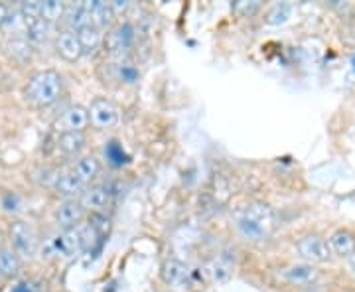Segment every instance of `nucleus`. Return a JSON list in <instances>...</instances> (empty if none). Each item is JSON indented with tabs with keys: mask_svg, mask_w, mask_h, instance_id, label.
Listing matches in <instances>:
<instances>
[{
	"mask_svg": "<svg viewBox=\"0 0 355 292\" xmlns=\"http://www.w3.org/2000/svg\"><path fill=\"white\" fill-rule=\"evenodd\" d=\"M235 227L245 241H266L275 227V212L263 202H251L235 212Z\"/></svg>",
	"mask_w": 355,
	"mask_h": 292,
	"instance_id": "f257e3e1",
	"label": "nucleus"
},
{
	"mask_svg": "<svg viewBox=\"0 0 355 292\" xmlns=\"http://www.w3.org/2000/svg\"><path fill=\"white\" fill-rule=\"evenodd\" d=\"M62 91H64V79L58 71L40 69L34 76L28 77L22 95L30 105L44 109L58 103V99L62 97Z\"/></svg>",
	"mask_w": 355,
	"mask_h": 292,
	"instance_id": "f03ea898",
	"label": "nucleus"
},
{
	"mask_svg": "<svg viewBox=\"0 0 355 292\" xmlns=\"http://www.w3.org/2000/svg\"><path fill=\"white\" fill-rule=\"evenodd\" d=\"M8 239H10V247L22 259H32L38 255V235L36 229L32 227V223H28L26 219H14L8 227Z\"/></svg>",
	"mask_w": 355,
	"mask_h": 292,
	"instance_id": "7ed1b4c3",
	"label": "nucleus"
},
{
	"mask_svg": "<svg viewBox=\"0 0 355 292\" xmlns=\"http://www.w3.org/2000/svg\"><path fill=\"white\" fill-rule=\"evenodd\" d=\"M137 42V30L130 22H119L114 24L103 38V48L109 55H116V58H123L128 50H132Z\"/></svg>",
	"mask_w": 355,
	"mask_h": 292,
	"instance_id": "20e7f679",
	"label": "nucleus"
},
{
	"mask_svg": "<svg viewBox=\"0 0 355 292\" xmlns=\"http://www.w3.org/2000/svg\"><path fill=\"white\" fill-rule=\"evenodd\" d=\"M89 109V121H91V127L97 128V130H107V128H113L119 125V119H121V109L119 105L107 97H97L93 99Z\"/></svg>",
	"mask_w": 355,
	"mask_h": 292,
	"instance_id": "39448f33",
	"label": "nucleus"
},
{
	"mask_svg": "<svg viewBox=\"0 0 355 292\" xmlns=\"http://www.w3.org/2000/svg\"><path fill=\"white\" fill-rule=\"evenodd\" d=\"M296 251L304 259L306 263L312 265H322V263H330L334 259V253L330 249L328 239H324L322 235H304L296 243Z\"/></svg>",
	"mask_w": 355,
	"mask_h": 292,
	"instance_id": "423d86ee",
	"label": "nucleus"
},
{
	"mask_svg": "<svg viewBox=\"0 0 355 292\" xmlns=\"http://www.w3.org/2000/svg\"><path fill=\"white\" fill-rule=\"evenodd\" d=\"M89 125H91V121H89V109L83 107V105H71L53 123L55 130L62 132V135H65V132H83Z\"/></svg>",
	"mask_w": 355,
	"mask_h": 292,
	"instance_id": "0eeeda50",
	"label": "nucleus"
},
{
	"mask_svg": "<svg viewBox=\"0 0 355 292\" xmlns=\"http://www.w3.org/2000/svg\"><path fill=\"white\" fill-rule=\"evenodd\" d=\"M85 214L87 212L81 205L79 198H67V200H64V202L55 207L53 217H55V223L62 227V231H65V229L79 227V223L83 221Z\"/></svg>",
	"mask_w": 355,
	"mask_h": 292,
	"instance_id": "6e6552de",
	"label": "nucleus"
},
{
	"mask_svg": "<svg viewBox=\"0 0 355 292\" xmlns=\"http://www.w3.org/2000/svg\"><path fill=\"white\" fill-rule=\"evenodd\" d=\"M81 6L85 8V12L91 18V24H95L101 30H111L116 20V14H114L111 2H101V0H85L81 2Z\"/></svg>",
	"mask_w": 355,
	"mask_h": 292,
	"instance_id": "1a4fd4ad",
	"label": "nucleus"
},
{
	"mask_svg": "<svg viewBox=\"0 0 355 292\" xmlns=\"http://www.w3.org/2000/svg\"><path fill=\"white\" fill-rule=\"evenodd\" d=\"M79 202L85 207V212L91 214H103L109 203H111V190L107 186L95 184V186H87L85 190L81 191Z\"/></svg>",
	"mask_w": 355,
	"mask_h": 292,
	"instance_id": "9d476101",
	"label": "nucleus"
},
{
	"mask_svg": "<svg viewBox=\"0 0 355 292\" xmlns=\"http://www.w3.org/2000/svg\"><path fill=\"white\" fill-rule=\"evenodd\" d=\"M282 279L294 286H312L320 279V270L312 263H294L282 270Z\"/></svg>",
	"mask_w": 355,
	"mask_h": 292,
	"instance_id": "9b49d317",
	"label": "nucleus"
},
{
	"mask_svg": "<svg viewBox=\"0 0 355 292\" xmlns=\"http://www.w3.org/2000/svg\"><path fill=\"white\" fill-rule=\"evenodd\" d=\"M55 51L64 58L65 62H77L85 51L81 48V42L77 38L76 30H62L55 36Z\"/></svg>",
	"mask_w": 355,
	"mask_h": 292,
	"instance_id": "f8f14e48",
	"label": "nucleus"
},
{
	"mask_svg": "<svg viewBox=\"0 0 355 292\" xmlns=\"http://www.w3.org/2000/svg\"><path fill=\"white\" fill-rule=\"evenodd\" d=\"M53 247H55V253L62 255L65 259L76 257V255L83 249V233H81V227L65 229V231H62V233L55 237Z\"/></svg>",
	"mask_w": 355,
	"mask_h": 292,
	"instance_id": "ddd939ff",
	"label": "nucleus"
},
{
	"mask_svg": "<svg viewBox=\"0 0 355 292\" xmlns=\"http://www.w3.org/2000/svg\"><path fill=\"white\" fill-rule=\"evenodd\" d=\"M328 243H330L334 257H338V259H347L355 253V235L349 229H336L328 237Z\"/></svg>",
	"mask_w": 355,
	"mask_h": 292,
	"instance_id": "4468645a",
	"label": "nucleus"
},
{
	"mask_svg": "<svg viewBox=\"0 0 355 292\" xmlns=\"http://www.w3.org/2000/svg\"><path fill=\"white\" fill-rule=\"evenodd\" d=\"M69 170H71L77 176V180L87 188V186H91V182L99 176V172H101V162H99L95 156H81V158H77V162L71 166Z\"/></svg>",
	"mask_w": 355,
	"mask_h": 292,
	"instance_id": "2eb2a0df",
	"label": "nucleus"
},
{
	"mask_svg": "<svg viewBox=\"0 0 355 292\" xmlns=\"http://www.w3.org/2000/svg\"><path fill=\"white\" fill-rule=\"evenodd\" d=\"M160 277L168 286H184L188 277H190V270L178 259H168L164 265L160 267Z\"/></svg>",
	"mask_w": 355,
	"mask_h": 292,
	"instance_id": "dca6fc26",
	"label": "nucleus"
},
{
	"mask_svg": "<svg viewBox=\"0 0 355 292\" xmlns=\"http://www.w3.org/2000/svg\"><path fill=\"white\" fill-rule=\"evenodd\" d=\"M22 273V257L12 247H0V275L4 279H16Z\"/></svg>",
	"mask_w": 355,
	"mask_h": 292,
	"instance_id": "f3484780",
	"label": "nucleus"
},
{
	"mask_svg": "<svg viewBox=\"0 0 355 292\" xmlns=\"http://www.w3.org/2000/svg\"><path fill=\"white\" fill-rule=\"evenodd\" d=\"M77 38L81 42L83 51H95L99 46H103L105 34H103L101 28H97L95 24H87L77 30Z\"/></svg>",
	"mask_w": 355,
	"mask_h": 292,
	"instance_id": "a211bd4d",
	"label": "nucleus"
},
{
	"mask_svg": "<svg viewBox=\"0 0 355 292\" xmlns=\"http://www.w3.org/2000/svg\"><path fill=\"white\" fill-rule=\"evenodd\" d=\"M58 146L65 156H77L85 148V137L83 132H65L58 140Z\"/></svg>",
	"mask_w": 355,
	"mask_h": 292,
	"instance_id": "6ab92c4d",
	"label": "nucleus"
},
{
	"mask_svg": "<svg viewBox=\"0 0 355 292\" xmlns=\"http://www.w3.org/2000/svg\"><path fill=\"white\" fill-rule=\"evenodd\" d=\"M65 12H67V6L60 0H44L42 2V16L48 24L60 22L62 18H65Z\"/></svg>",
	"mask_w": 355,
	"mask_h": 292,
	"instance_id": "aec40b11",
	"label": "nucleus"
},
{
	"mask_svg": "<svg viewBox=\"0 0 355 292\" xmlns=\"http://www.w3.org/2000/svg\"><path fill=\"white\" fill-rule=\"evenodd\" d=\"M116 76H119L121 81H125V83H135L137 77H139V71H137V67L132 64L121 62V64L116 65Z\"/></svg>",
	"mask_w": 355,
	"mask_h": 292,
	"instance_id": "412c9836",
	"label": "nucleus"
},
{
	"mask_svg": "<svg viewBox=\"0 0 355 292\" xmlns=\"http://www.w3.org/2000/svg\"><path fill=\"white\" fill-rule=\"evenodd\" d=\"M8 50H10V55H14V58H20V55H22V60L30 58V46H28V42L24 38H14L8 44Z\"/></svg>",
	"mask_w": 355,
	"mask_h": 292,
	"instance_id": "4be33fe9",
	"label": "nucleus"
},
{
	"mask_svg": "<svg viewBox=\"0 0 355 292\" xmlns=\"http://www.w3.org/2000/svg\"><path fill=\"white\" fill-rule=\"evenodd\" d=\"M10 14H12L10 6H8V4H4V2H0V28H4V26H6L8 18H10Z\"/></svg>",
	"mask_w": 355,
	"mask_h": 292,
	"instance_id": "5701e85b",
	"label": "nucleus"
},
{
	"mask_svg": "<svg viewBox=\"0 0 355 292\" xmlns=\"http://www.w3.org/2000/svg\"><path fill=\"white\" fill-rule=\"evenodd\" d=\"M111 6H113L114 14H119L121 10H127L128 2H125V0H114V2H111Z\"/></svg>",
	"mask_w": 355,
	"mask_h": 292,
	"instance_id": "b1692460",
	"label": "nucleus"
},
{
	"mask_svg": "<svg viewBox=\"0 0 355 292\" xmlns=\"http://www.w3.org/2000/svg\"><path fill=\"white\" fill-rule=\"evenodd\" d=\"M12 292H36V291H34L30 284H20V286H18V289H14Z\"/></svg>",
	"mask_w": 355,
	"mask_h": 292,
	"instance_id": "393cba45",
	"label": "nucleus"
},
{
	"mask_svg": "<svg viewBox=\"0 0 355 292\" xmlns=\"http://www.w3.org/2000/svg\"><path fill=\"white\" fill-rule=\"evenodd\" d=\"M0 247H4V233H2V229H0Z\"/></svg>",
	"mask_w": 355,
	"mask_h": 292,
	"instance_id": "a878e982",
	"label": "nucleus"
},
{
	"mask_svg": "<svg viewBox=\"0 0 355 292\" xmlns=\"http://www.w3.org/2000/svg\"><path fill=\"white\" fill-rule=\"evenodd\" d=\"M2 282H4V277L0 275V289H2Z\"/></svg>",
	"mask_w": 355,
	"mask_h": 292,
	"instance_id": "bb28decb",
	"label": "nucleus"
}]
</instances>
